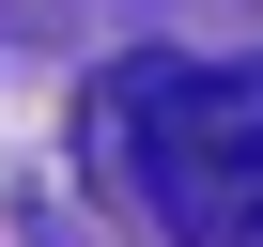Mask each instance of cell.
<instances>
[{"label":"cell","instance_id":"obj_1","mask_svg":"<svg viewBox=\"0 0 263 247\" xmlns=\"http://www.w3.org/2000/svg\"><path fill=\"white\" fill-rule=\"evenodd\" d=\"M108 123L171 247H263V62L140 47V62H108Z\"/></svg>","mask_w":263,"mask_h":247}]
</instances>
